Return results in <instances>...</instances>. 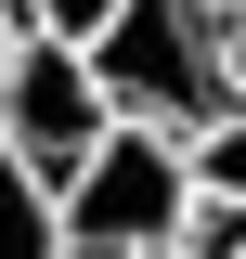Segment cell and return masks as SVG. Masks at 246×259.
<instances>
[{
	"mask_svg": "<svg viewBox=\"0 0 246 259\" xmlns=\"http://www.w3.org/2000/svg\"><path fill=\"white\" fill-rule=\"evenodd\" d=\"M220 65H233V91H246V0H220Z\"/></svg>",
	"mask_w": 246,
	"mask_h": 259,
	"instance_id": "ba28073f",
	"label": "cell"
},
{
	"mask_svg": "<svg viewBox=\"0 0 246 259\" xmlns=\"http://www.w3.org/2000/svg\"><path fill=\"white\" fill-rule=\"evenodd\" d=\"M0 259H65V221H52V182L0 156Z\"/></svg>",
	"mask_w": 246,
	"mask_h": 259,
	"instance_id": "277c9868",
	"label": "cell"
},
{
	"mask_svg": "<svg viewBox=\"0 0 246 259\" xmlns=\"http://www.w3.org/2000/svg\"><path fill=\"white\" fill-rule=\"evenodd\" d=\"M13 26H26V13H13V0H0V39H13Z\"/></svg>",
	"mask_w": 246,
	"mask_h": 259,
	"instance_id": "9c48e42d",
	"label": "cell"
},
{
	"mask_svg": "<svg viewBox=\"0 0 246 259\" xmlns=\"http://www.w3.org/2000/svg\"><path fill=\"white\" fill-rule=\"evenodd\" d=\"M155 259H246V194H182V221Z\"/></svg>",
	"mask_w": 246,
	"mask_h": 259,
	"instance_id": "8992f818",
	"label": "cell"
},
{
	"mask_svg": "<svg viewBox=\"0 0 246 259\" xmlns=\"http://www.w3.org/2000/svg\"><path fill=\"white\" fill-rule=\"evenodd\" d=\"M78 52H91L104 117L169 130V143H182L194 117H220V104H233V65H220V0H104V26L78 39Z\"/></svg>",
	"mask_w": 246,
	"mask_h": 259,
	"instance_id": "6da1fadb",
	"label": "cell"
},
{
	"mask_svg": "<svg viewBox=\"0 0 246 259\" xmlns=\"http://www.w3.org/2000/svg\"><path fill=\"white\" fill-rule=\"evenodd\" d=\"M13 13H26V26H52V39H91V26H104V0H13Z\"/></svg>",
	"mask_w": 246,
	"mask_h": 259,
	"instance_id": "52a82bcc",
	"label": "cell"
},
{
	"mask_svg": "<svg viewBox=\"0 0 246 259\" xmlns=\"http://www.w3.org/2000/svg\"><path fill=\"white\" fill-rule=\"evenodd\" d=\"M104 130H117V117H104L78 39H52V26H13V39H0V156H13V168L65 182Z\"/></svg>",
	"mask_w": 246,
	"mask_h": 259,
	"instance_id": "3957f363",
	"label": "cell"
},
{
	"mask_svg": "<svg viewBox=\"0 0 246 259\" xmlns=\"http://www.w3.org/2000/svg\"><path fill=\"white\" fill-rule=\"evenodd\" d=\"M182 143L169 130H104L91 156L52 182V221H65V259H155L169 246V221H182Z\"/></svg>",
	"mask_w": 246,
	"mask_h": 259,
	"instance_id": "7a4b0ae2",
	"label": "cell"
},
{
	"mask_svg": "<svg viewBox=\"0 0 246 259\" xmlns=\"http://www.w3.org/2000/svg\"><path fill=\"white\" fill-rule=\"evenodd\" d=\"M182 182H194V194H246V91L182 130Z\"/></svg>",
	"mask_w": 246,
	"mask_h": 259,
	"instance_id": "5b68a950",
	"label": "cell"
}]
</instances>
